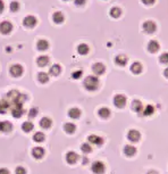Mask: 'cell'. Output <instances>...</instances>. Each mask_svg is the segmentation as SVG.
Masks as SVG:
<instances>
[{
	"label": "cell",
	"instance_id": "cell-1",
	"mask_svg": "<svg viewBox=\"0 0 168 174\" xmlns=\"http://www.w3.org/2000/svg\"><path fill=\"white\" fill-rule=\"evenodd\" d=\"M6 98H7V101L9 103V105L12 104L13 106L15 105H22L25 103L26 100V96L23 94L22 92L17 91V90H12L9 91L8 94H6Z\"/></svg>",
	"mask_w": 168,
	"mask_h": 174
},
{
	"label": "cell",
	"instance_id": "cell-2",
	"mask_svg": "<svg viewBox=\"0 0 168 174\" xmlns=\"http://www.w3.org/2000/svg\"><path fill=\"white\" fill-rule=\"evenodd\" d=\"M83 84H84V87H85L86 90H89V91H94V90H97L98 87H99V80H98L95 76L90 75V76L85 78Z\"/></svg>",
	"mask_w": 168,
	"mask_h": 174
},
{
	"label": "cell",
	"instance_id": "cell-3",
	"mask_svg": "<svg viewBox=\"0 0 168 174\" xmlns=\"http://www.w3.org/2000/svg\"><path fill=\"white\" fill-rule=\"evenodd\" d=\"M9 72H10V74L13 75L14 78H19V76L23 74L24 69H23V66H22V65H19V64H14V65H12L10 68H9Z\"/></svg>",
	"mask_w": 168,
	"mask_h": 174
},
{
	"label": "cell",
	"instance_id": "cell-4",
	"mask_svg": "<svg viewBox=\"0 0 168 174\" xmlns=\"http://www.w3.org/2000/svg\"><path fill=\"white\" fill-rule=\"evenodd\" d=\"M37 17L35 16H33V15H27L24 17V19H23V24H24V26L26 27H34L35 26V24H37Z\"/></svg>",
	"mask_w": 168,
	"mask_h": 174
},
{
	"label": "cell",
	"instance_id": "cell-5",
	"mask_svg": "<svg viewBox=\"0 0 168 174\" xmlns=\"http://www.w3.org/2000/svg\"><path fill=\"white\" fill-rule=\"evenodd\" d=\"M12 30H13V24L10 22L3 21V22L0 23V32L2 34H8V33L12 32Z\"/></svg>",
	"mask_w": 168,
	"mask_h": 174
},
{
	"label": "cell",
	"instance_id": "cell-6",
	"mask_svg": "<svg viewBox=\"0 0 168 174\" xmlns=\"http://www.w3.org/2000/svg\"><path fill=\"white\" fill-rule=\"evenodd\" d=\"M114 104L118 108H123L126 105V98L123 94H116L114 98Z\"/></svg>",
	"mask_w": 168,
	"mask_h": 174
},
{
	"label": "cell",
	"instance_id": "cell-7",
	"mask_svg": "<svg viewBox=\"0 0 168 174\" xmlns=\"http://www.w3.org/2000/svg\"><path fill=\"white\" fill-rule=\"evenodd\" d=\"M92 171L95 174H102L104 172V165L101 162H94L92 164Z\"/></svg>",
	"mask_w": 168,
	"mask_h": 174
},
{
	"label": "cell",
	"instance_id": "cell-8",
	"mask_svg": "<svg viewBox=\"0 0 168 174\" xmlns=\"http://www.w3.org/2000/svg\"><path fill=\"white\" fill-rule=\"evenodd\" d=\"M24 113V109H23V106L22 105H15L12 107V115L16 119H19Z\"/></svg>",
	"mask_w": 168,
	"mask_h": 174
},
{
	"label": "cell",
	"instance_id": "cell-9",
	"mask_svg": "<svg viewBox=\"0 0 168 174\" xmlns=\"http://www.w3.org/2000/svg\"><path fill=\"white\" fill-rule=\"evenodd\" d=\"M32 156L35 159H41L44 156V149L42 147H34L32 149Z\"/></svg>",
	"mask_w": 168,
	"mask_h": 174
},
{
	"label": "cell",
	"instance_id": "cell-10",
	"mask_svg": "<svg viewBox=\"0 0 168 174\" xmlns=\"http://www.w3.org/2000/svg\"><path fill=\"white\" fill-rule=\"evenodd\" d=\"M13 130V124L8 121H3V122H0V131L1 132H10Z\"/></svg>",
	"mask_w": 168,
	"mask_h": 174
},
{
	"label": "cell",
	"instance_id": "cell-11",
	"mask_svg": "<svg viewBox=\"0 0 168 174\" xmlns=\"http://www.w3.org/2000/svg\"><path fill=\"white\" fill-rule=\"evenodd\" d=\"M77 154L75 153V151H68L67 154H66V162L68 163V164H75L76 162H77Z\"/></svg>",
	"mask_w": 168,
	"mask_h": 174
},
{
	"label": "cell",
	"instance_id": "cell-12",
	"mask_svg": "<svg viewBox=\"0 0 168 174\" xmlns=\"http://www.w3.org/2000/svg\"><path fill=\"white\" fill-rule=\"evenodd\" d=\"M88 140H89V142H90V143L97 145V146H101V145L104 143V139H102L101 137H98V135H94V134L89 135Z\"/></svg>",
	"mask_w": 168,
	"mask_h": 174
},
{
	"label": "cell",
	"instance_id": "cell-13",
	"mask_svg": "<svg viewBox=\"0 0 168 174\" xmlns=\"http://www.w3.org/2000/svg\"><path fill=\"white\" fill-rule=\"evenodd\" d=\"M92 71L94 72V74H98V75H101L104 74L106 68H104V65L102 63H95L93 66H92Z\"/></svg>",
	"mask_w": 168,
	"mask_h": 174
},
{
	"label": "cell",
	"instance_id": "cell-14",
	"mask_svg": "<svg viewBox=\"0 0 168 174\" xmlns=\"http://www.w3.org/2000/svg\"><path fill=\"white\" fill-rule=\"evenodd\" d=\"M49 62H50V59H49V57L46 56V55H41V56L38 57V59H37V64H38L40 67L47 66V65L49 64Z\"/></svg>",
	"mask_w": 168,
	"mask_h": 174
},
{
	"label": "cell",
	"instance_id": "cell-15",
	"mask_svg": "<svg viewBox=\"0 0 168 174\" xmlns=\"http://www.w3.org/2000/svg\"><path fill=\"white\" fill-rule=\"evenodd\" d=\"M60 72H62V67H60L59 64H53V65H51L50 68H49V74H50V75H53V76L59 75Z\"/></svg>",
	"mask_w": 168,
	"mask_h": 174
},
{
	"label": "cell",
	"instance_id": "cell-16",
	"mask_svg": "<svg viewBox=\"0 0 168 174\" xmlns=\"http://www.w3.org/2000/svg\"><path fill=\"white\" fill-rule=\"evenodd\" d=\"M68 116L71 119H73V120H77V119H80V116H81V110L76 107L71 108L68 110Z\"/></svg>",
	"mask_w": 168,
	"mask_h": 174
},
{
	"label": "cell",
	"instance_id": "cell-17",
	"mask_svg": "<svg viewBox=\"0 0 168 174\" xmlns=\"http://www.w3.org/2000/svg\"><path fill=\"white\" fill-rule=\"evenodd\" d=\"M127 137H129V139L131 141H133V142H136V141H139V139H140V132L139 131H136V130H131L127 134Z\"/></svg>",
	"mask_w": 168,
	"mask_h": 174
},
{
	"label": "cell",
	"instance_id": "cell-18",
	"mask_svg": "<svg viewBox=\"0 0 168 174\" xmlns=\"http://www.w3.org/2000/svg\"><path fill=\"white\" fill-rule=\"evenodd\" d=\"M52 125V121L49 117H43L40 120V126L42 129H50Z\"/></svg>",
	"mask_w": 168,
	"mask_h": 174
},
{
	"label": "cell",
	"instance_id": "cell-19",
	"mask_svg": "<svg viewBox=\"0 0 168 174\" xmlns=\"http://www.w3.org/2000/svg\"><path fill=\"white\" fill-rule=\"evenodd\" d=\"M52 19H53L55 23H63L65 19L64 14L62 12H55L52 14Z\"/></svg>",
	"mask_w": 168,
	"mask_h": 174
},
{
	"label": "cell",
	"instance_id": "cell-20",
	"mask_svg": "<svg viewBox=\"0 0 168 174\" xmlns=\"http://www.w3.org/2000/svg\"><path fill=\"white\" fill-rule=\"evenodd\" d=\"M37 47H38L39 50H47L48 47H49V42L47 40H44V39H40L37 42Z\"/></svg>",
	"mask_w": 168,
	"mask_h": 174
},
{
	"label": "cell",
	"instance_id": "cell-21",
	"mask_svg": "<svg viewBox=\"0 0 168 174\" xmlns=\"http://www.w3.org/2000/svg\"><path fill=\"white\" fill-rule=\"evenodd\" d=\"M33 129H34V125H33V123L30 122V121H26V122H24V123L22 124V130H23L24 132H26V133L31 132Z\"/></svg>",
	"mask_w": 168,
	"mask_h": 174
},
{
	"label": "cell",
	"instance_id": "cell-22",
	"mask_svg": "<svg viewBox=\"0 0 168 174\" xmlns=\"http://www.w3.org/2000/svg\"><path fill=\"white\" fill-rule=\"evenodd\" d=\"M64 130L68 134H73L75 132V130H76V126H75V124H73V123H65Z\"/></svg>",
	"mask_w": 168,
	"mask_h": 174
},
{
	"label": "cell",
	"instance_id": "cell-23",
	"mask_svg": "<svg viewBox=\"0 0 168 174\" xmlns=\"http://www.w3.org/2000/svg\"><path fill=\"white\" fill-rule=\"evenodd\" d=\"M77 51L80 55H86L89 53V46L86 43H80L77 47Z\"/></svg>",
	"mask_w": 168,
	"mask_h": 174
},
{
	"label": "cell",
	"instance_id": "cell-24",
	"mask_svg": "<svg viewBox=\"0 0 168 174\" xmlns=\"http://www.w3.org/2000/svg\"><path fill=\"white\" fill-rule=\"evenodd\" d=\"M115 62H116L117 65H120V66H124L126 63H127V57L124 56V55H119L115 58Z\"/></svg>",
	"mask_w": 168,
	"mask_h": 174
},
{
	"label": "cell",
	"instance_id": "cell-25",
	"mask_svg": "<svg viewBox=\"0 0 168 174\" xmlns=\"http://www.w3.org/2000/svg\"><path fill=\"white\" fill-rule=\"evenodd\" d=\"M9 108V103L5 99L0 100V114H5Z\"/></svg>",
	"mask_w": 168,
	"mask_h": 174
},
{
	"label": "cell",
	"instance_id": "cell-26",
	"mask_svg": "<svg viewBox=\"0 0 168 174\" xmlns=\"http://www.w3.org/2000/svg\"><path fill=\"white\" fill-rule=\"evenodd\" d=\"M38 80L41 83H47L49 81V74L46 73V72H40L38 74Z\"/></svg>",
	"mask_w": 168,
	"mask_h": 174
},
{
	"label": "cell",
	"instance_id": "cell-27",
	"mask_svg": "<svg viewBox=\"0 0 168 174\" xmlns=\"http://www.w3.org/2000/svg\"><path fill=\"white\" fill-rule=\"evenodd\" d=\"M99 116L102 117V119H108L110 116V110L109 108L107 107H102L99 109Z\"/></svg>",
	"mask_w": 168,
	"mask_h": 174
},
{
	"label": "cell",
	"instance_id": "cell-28",
	"mask_svg": "<svg viewBox=\"0 0 168 174\" xmlns=\"http://www.w3.org/2000/svg\"><path fill=\"white\" fill-rule=\"evenodd\" d=\"M142 103L141 101H139V100H134L133 103H132V109L134 110V112H141L142 110Z\"/></svg>",
	"mask_w": 168,
	"mask_h": 174
},
{
	"label": "cell",
	"instance_id": "cell-29",
	"mask_svg": "<svg viewBox=\"0 0 168 174\" xmlns=\"http://www.w3.org/2000/svg\"><path fill=\"white\" fill-rule=\"evenodd\" d=\"M124 153H125V155H127V156H133L135 153H136V149L135 147H133V146H126V147L124 148Z\"/></svg>",
	"mask_w": 168,
	"mask_h": 174
},
{
	"label": "cell",
	"instance_id": "cell-30",
	"mask_svg": "<svg viewBox=\"0 0 168 174\" xmlns=\"http://www.w3.org/2000/svg\"><path fill=\"white\" fill-rule=\"evenodd\" d=\"M44 139H46V137H44V134L42 133V132H37V133H34V135H33V140L35 142H43Z\"/></svg>",
	"mask_w": 168,
	"mask_h": 174
},
{
	"label": "cell",
	"instance_id": "cell-31",
	"mask_svg": "<svg viewBox=\"0 0 168 174\" xmlns=\"http://www.w3.org/2000/svg\"><path fill=\"white\" fill-rule=\"evenodd\" d=\"M131 71L133 72V73H135V74H139L141 71H142V66H141V64L140 63H134L132 67H131Z\"/></svg>",
	"mask_w": 168,
	"mask_h": 174
},
{
	"label": "cell",
	"instance_id": "cell-32",
	"mask_svg": "<svg viewBox=\"0 0 168 174\" xmlns=\"http://www.w3.org/2000/svg\"><path fill=\"white\" fill-rule=\"evenodd\" d=\"M158 48H159V44L156 42V41H151L150 43H149V50L151 51V53H155L158 50Z\"/></svg>",
	"mask_w": 168,
	"mask_h": 174
},
{
	"label": "cell",
	"instance_id": "cell-33",
	"mask_svg": "<svg viewBox=\"0 0 168 174\" xmlns=\"http://www.w3.org/2000/svg\"><path fill=\"white\" fill-rule=\"evenodd\" d=\"M155 27H156V25L152 23V22H148V23H145V24H144V28H145L148 32H152V31H155Z\"/></svg>",
	"mask_w": 168,
	"mask_h": 174
},
{
	"label": "cell",
	"instance_id": "cell-34",
	"mask_svg": "<svg viewBox=\"0 0 168 174\" xmlns=\"http://www.w3.org/2000/svg\"><path fill=\"white\" fill-rule=\"evenodd\" d=\"M110 15H111L113 17H118V16L120 15V9H119L118 7H113L111 10H110Z\"/></svg>",
	"mask_w": 168,
	"mask_h": 174
},
{
	"label": "cell",
	"instance_id": "cell-35",
	"mask_svg": "<svg viewBox=\"0 0 168 174\" xmlns=\"http://www.w3.org/2000/svg\"><path fill=\"white\" fill-rule=\"evenodd\" d=\"M81 149H82V151L83 153H85V154H89L91 153V150H92V148L89 143H83L82 146H81Z\"/></svg>",
	"mask_w": 168,
	"mask_h": 174
},
{
	"label": "cell",
	"instance_id": "cell-36",
	"mask_svg": "<svg viewBox=\"0 0 168 174\" xmlns=\"http://www.w3.org/2000/svg\"><path fill=\"white\" fill-rule=\"evenodd\" d=\"M9 7H10V10H13V12H17V10L19 9V3H18L17 1H12Z\"/></svg>",
	"mask_w": 168,
	"mask_h": 174
},
{
	"label": "cell",
	"instance_id": "cell-37",
	"mask_svg": "<svg viewBox=\"0 0 168 174\" xmlns=\"http://www.w3.org/2000/svg\"><path fill=\"white\" fill-rule=\"evenodd\" d=\"M153 112H155V108L152 107L151 105H149V106H147V107H145L144 112H143V114H144V115H151Z\"/></svg>",
	"mask_w": 168,
	"mask_h": 174
},
{
	"label": "cell",
	"instance_id": "cell-38",
	"mask_svg": "<svg viewBox=\"0 0 168 174\" xmlns=\"http://www.w3.org/2000/svg\"><path fill=\"white\" fill-rule=\"evenodd\" d=\"M37 115H38V108H31V109L28 110V116H30L31 119L37 117Z\"/></svg>",
	"mask_w": 168,
	"mask_h": 174
},
{
	"label": "cell",
	"instance_id": "cell-39",
	"mask_svg": "<svg viewBox=\"0 0 168 174\" xmlns=\"http://www.w3.org/2000/svg\"><path fill=\"white\" fill-rule=\"evenodd\" d=\"M15 173L16 174H26V170L22 166H18L16 170H15Z\"/></svg>",
	"mask_w": 168,
	"mask_h": 174
},
{
	"label": "cell",
	"instance_id": "cell-40",
	"mask_svg": "<svg viewBox=\"0 0 168 174\" xmlns=\"http://www.w3.org/2000/svg\"><path fill=\"white\" fill-rule=\"evenodd\" d=\"M81 75H82V71H75V72H73V74H72V78L73 79H80L81 78Z\"/></svg>",
	"mask_w": 168,
	"mask_h": 174
},
{
	"label": "cell",
	"instance_id": "cell-41",
	"mask_svg": "<svg viewBox=\"0 0 168 174\" xmlns=\"http://www.w3.org/2000/svg\"><path fill=\"white\" fill-rule=\"evenodd\" d=\"M160 62H162V63L167 64V63H168V54L161 55V57H160Z\"/></svg>",
	"mask_w": 168,
	"mask_h": 174
},
{
	"label": "cell",
	"instance_id": "cell-42",
	"mask_svg": "<svg viewBox=\"0 0 168 174\" xmlns=\"http://www.w3.org/2000/svg\"><path fill=\"white\" fill-rule=\"evenodd\" d=\"M0 174H10L7 168H0Z\"/></svg>",
	"mask_w": 168,
	"mask_h": 174
},
{
	"label": "cell",
	"instance_id": "cell-43",
	"mask_svg": "<svg viewBox=\"0 0 168 174\" xmlns=\"http://www.w3.org/2000/svg\"><path fill=\"white\" fill-rule=\"evenodd\" d=\"M85 2V0H75V3L76 5H83Z\"/></svg>",
	"mask_w": 168,
	"mask_h": 174
},
{
	"label": "cell",
	"instance_id": "cell-44",
	"mask_svg": "<svg viewBox=\"0 0 168 174\" xmlns=\"http://www.w3.org/2000/svg\"><path fill=\"white\" fill-rule=\"evenodd\" d=\"M3 7H5V5H3V1H2V0H0V13L3 10Z\"/></svg>",
	"mask_w": 168,
	"mask_h": 174
},
{
	"label": "cell",
	"instance_id": "cell-45",
	"mask_svg": "<svg viewBox=\"0 0 168 174\" xmlns=\"http://www.w3.org/2000/svg\"><path fill=\"white\" fill-rule=\"evenodd\" d=\"M143 1H144V2H148V3H151L153 0H143Z\"/></svg>",
	"mask_w": 168,
	"mask_h": 174
},
{
	"label": "cell",
	"instance_id": "cell-46",
	"mask_svg": "<svg viewBox=\"0 0 168 174\" xmlns=\"http://www.w3.org/2000/svg\"><path fill=\"white\" fill-rule=\"evenodd\" d=\"M165 75H166V76L168 78V68H166V69H165Z\"/></svg>",
	"mask_w": 168,
	"mask_h": 174
},
{
	"label": "cell",
	"instance_id": "cell-47",
	"mask_svg": "<svg viewBox=\"0 0 168 174\" xmlns=\"http://www.w3.org/2000/svg\"><path fill=\"white\" fill-rule=\"evenodd\" d=\"M148 174H158L157 172H155V171H151V172H149Z\"/></svg>",
	"mask_w": 168,
	"mask_h": 174
}]
</instances>
